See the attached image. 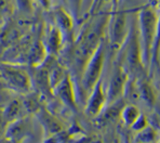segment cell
Here are the masks:
<instances>
[{"mask_svg":"<svg viewBox=\"0 0 160 143\" xmlns=\"http://www.w3.org/2000/svg\"><path fill=\"white\" fill-rule=\"evenodd\" d=\"M110 12H101L100 14L87 18L81 32L75 40L72 50V64L79 78L86 63L100 43L104 40Z\"/></svg>","mask_w":160,"mask_h":143,"instance_id":"obj_1","label":"cell"},{"mask_svg":"<svg viewBox=\"0 0 160 143\" xmlns=\"http://www.w3.org/2000/svg\"><path fill=\"white\" fill-rule=\"evenodd\" d=\"M138 30L142 50V60L145 71L147 73L152 51L159 39V18L157 11L152 6H145L138 10Z\"/></svg>","mask_w":160,"mask_h":143,"instance_id":"obj_2","label":"cell"},{"mask_svg":"<svg viewBox=\"0 0 160 143\" xmlns=\"http://www.w3.org/2000/svg\"><path fill=\"white\" fill-rule=\"evenodd\" d=\"M124 53L122 59H120L131 78H138L143 75H147L145 67L143 65L142 50H141L140 37H138V23L132 21L129 28L128 37L126 39L123 47Z\"/></svg>","mask_w":160,"mask_h":143,"instance_id":"obj_3","label":"cell"},{"mask_svg":"<svg viewBox=\"0 0 160 143\" xmlns=\"http://www.w3.org/2000/svg\"><path fill=\"white\" fill-rule=\"evenodd\" d=\"M0 80L6 88L21 94H26L32 89L29 72L21 64L0 62Z\"/></svg>","mask_w":160,"mask_h":143,"instance_id":"obj_4","label":"cell"},{"mask_svg":"<svg viewBox=\"0 0 160 143\" xmlns=\"http://www.w3.org/2000/svg\"><path fill=\"white\" fill-rule=\"evenodd\" d=\"M105 55H106V43L103 40L86 63L80 76V88L82 93L87 97L91 92L93 87L96 85V83L101 79L105 64Z\"/></svg>","mask_w":160,"mask_h":143,"instance_id":"obj_5","label":"cell"},{"mask_svg":"<svg viewBox=\"0 0 160 143\" xmlns=\"http://www.w3.org/2000/svg\"><path fill=\"white\" fill-rule=\"evenodd\" d=\"M128 14L126 10L112 11L107 24L108 44L112 52L120 51L123 47L130 26H128Z\"/></svg>","mask_w":160,"mask_h":143,"instance_id":"obj_6","label":"cell"},{"mask_svg":"<svg viewBox=\"0 0 160 143\" xmlns=\"http://www.w3.org/2000/svg\"><path fill=\"white\" fill-rule=\"evenodd\" d=\"M129 78H130V76H129L127 69H124L121 60H118V62L115 64L114 69L112 72L109 84H108V89L107 91H105V93H106V104L116 102L117 100L121 99L123 97Z\"/></svg>","mask_w":160,"mask_h":143,"instance_id":"obj_7","label":"cell"},{"mask_svg":"<svg viewBox=\"0 0 160 143\" xmlns=\"http://www.w3.org/2000/svg\"><path fill=\"white\" fill-rule=\"evenodd\" d=\"M52 93L53 98H56L67 109L72 110V111L77 110L76 90H75L74 81L69 73L52 89Z\"/></svg>","mask_w":160,"mask_h":143,"instance_id":"obj_8","label":"cell"},{"mask_svg":"<svg viewBox=\"0 0 160 143\" xmlns=\"http://www.w3.org/2000/svg\"><path fill=\"white\" fill-rule=\"evenodd\" d=\"M105 106H106V93L104 89V83L102 79H100L87 97L84 113L90 118H94L103 111Z\"/></svg>","mask_w":160,"mask_h":143,"instance_id":"obj_9","label":"cell"},{"mask_svg":"<svg viewBox=\"0 0 160 143\" xmlns=\"http://www.w3.org/2000/svg\"><path fill=\"white\" fill-rule=\"evenodd\" d=\"M65 35L56 25L50 24L44 32L42 37V41L47 49L48 55L53 58H58L64 47Z\"/></svg>","mask_w":160,"mask_h":143,"instance_id":"obj_10","label":"cell"},{"mask_svg":"<svg viewBox=\"0 0 160 143\" xmlns=\"http://www.w3.org/2000/svg\"><path fill=\"white\" fill-rule=\"evenodd\" d=\"M32 121L27 116H25L8 124L6 132H4V138L10 140L12 143H20L24 139H26L27 135L32 132Z\"/></svg>","mask_w":160,"mask_h":143,"instance_id":"obj_11","label":"cell"},{"mask_svg":"<svg viewBox=\"0 0 160 143\" xmlns=\"http://www.w3.org/2000/svg\"><path fill=\"white\" fill-rule=\"evenodd\" d=\"M35 115H36L37 119L39 120L40 126L43 129L47 138L65 130L64 125L61 123L60 119L54 116V115L44 106V104L35 113Z\"/></svg>","mask_w":160,"mask_h":143,"instance_id":"obj_12","label":"cell"},{"mask_svg":"<svg viewBox=\"0 0 160 143\" xmlns=\"http://www.w3.org/2000/svg\"><path fill=\"white\" fill-rule=\"evenodd\" d=\"M48 58V52L42 41V37H32L29 49L27 51L26 64L30 69L40 66Z\"/></svg>","mask_w":160,"mask_h":143,"instance_id":"obj_13","label":"cell"},{"mask_svg":"<svg viewBox=\"0 0 160 143\" xmlns=\"http://www.w3.org/2000/svg\"><path fill=\"white\" fill-rule=\"evenodd\" d=\"M147 78V75L145 76L143 75L135 79L136 93H138V99H141L146 104V106L152 109L156 103V94L154 92L152 84Z\"/></svg>","mask_w":160,"mask_h":143,"instance_id":"obj_14","label":"cell"},{"mask_svg":"<svg viewBox=\"0 0 160 143\" xmlns=\"http://www.w3.org/2000/svg\"><path fill=\"white\" fill-rule=\"evenodd\" d=\"M0 111H1L2 117L7 121V124H10L14 120H18V119H21L28 115L22 103V100L18 99L11 100Z\"/></svg>","mask_w":160,"mask_h":143,"instance_id":"obj_15","label":"cell"},{"mask_svg":"<svg viewBox=\"0 0 160 143\" xmlns=\"http://www.w3.org/2000/svg\"><path fill=\"white\" fill-rule=\"evenodd\" d=\"M52 14L54 18V25H56L62 30L64 35L69 34L75 25V20L72 13H69L62 7H56L53 10Z\"/></svg>","mask_w":160,"mask_h":143,"instance_id":"obj_16","label":"cell"},{"mask_svg":"<svg viewBox=\"0 0 160 143\" xmlns=\"http://www.w3.org/2000/svg\"><path fill=\"white\" fill-rule=\"evenodd\" d=\"M24 98L22 100V103L24 105L25 110H26L27 114H35L40 107L43 105L42 101L43 99L41 98V95L38 92H28L26 94H23Z\"/></svg>","mask_w":160,"mask_h":143,"instance_id":"obj_17","label":"cell"},{"mask_svg":"<svg viewBox=\"0 0 160 143\" xmlns=\"http://www.w3.org/2000/svg\"><path fill=\"white\" fill-rule=\"evenodd\" d=\"M141 111L138 110V107L134 104H124L123 107L121 109L120 112L119 118L121 119V121L123 123V125L126 127L130 128L131 126L134 124V121L138 119V117L140 116Z\"/></svg>","mask_w":160,"mask_h":143,"instance_id":"obj_18","label":"cell"},{"mask_svg":"<svg viewBox=\"0 0 160 143\" xmlns=\"http://www.w3.org/2000/svg\"><path fill=\"white\" fill-rule=\"evenodd\" d=\"M135 143H156L158 141V132L152 126H146L144 129L135 132Z\"/></svg>","mask_w":160,"mask_h":143,"instance_id":"obj_19","label":"cell"},{"mask_svg":"<svg viewBox=\"0 0 160 143\" xmlns=\"http://www.w3.org/2000/svg\"><path fill=\"white\" fill-rule=\"evenodd\" d=\"M114 2L115 0H92L91 6L88 9V18L98 15L101 13V10L104 8L106 4H112V11L114 10Z\"/></svg>","mask_w":160,"mask_h":143,"instance_id":"obj_20","label":"cell"},{"mask_svg":"<svg viewBox=\"0 0 160 143\" xmlns=\"http://www.w3.org/2000/svg\"><path fill=\"white\" fill-rule=\"evenodd\" d=\"M13 12V0H0V24L7 22Z\"/></svg>","mask_w":160,"mask_h":143,"instance_id":"obj_21","label":"cell"},{"mask_svg":"<svg viewBox=\"0 0 160 143\" xmlns=\"http://www.w3.org/2000/svg\"><path fill=\"white\" fill-rule=\"evenodd\" d=\"M18 11L23 14H32L34 11V0H14Z\"/></svg>","mask_w":160,"mask_h":143,"instance_id":"obj_22","label":"cell"},{"mask_svg":"<svg viewBox=\"0 0 160 143\" xmlns=\"http://www.w3.org/2000/svg\"><path fill=\"white\" fill-rule=\"evenodd\" d=\"M82 4H83V0H68L69 10L72 12V15L74 16V18H77V20L79 18L82 10Z\"/></svg>","mask_w":160,"mask_h":143,"instance_id":"obj_23","label":"cell"},{"mask_svg":"<svg viewBox=\"0 0 160 143\" xmlns=\"http://www.w3.org/2000/svg\"><path fill=\"white\" fill-rule=\"evenodd\" d=\"M146 126H148V120H147V117L145 116L144 114L141 113L140 116L138 117V119H136L135 121H134V124L132 126H131V129H132L133 131H135V132H138V131L142 130V129H144Z\"/></svg>","mask_w":160,"mask_h":143,"instance_id":"obj_24","label":"cell"},{"mask_svg":"<svg viewBox=\"0 0 160 143\" xmlns=\"http://www.w3.org/2000/svg\"><path fill=\"white\" fill-rule=\"evenodd\" d=\"M8 126L7 121L3 119L1 114V111H0V138H3L4 137V132H6V128Z\"/></svg>","mask_w":160,"mask_h":143,"instance_id":"obj_25","label":"cell"},{"mask_svg":"<svg viewBox=\"0 0 160 143\" xmlns=\"http://www.w3.org/2000/svg\"><path fill=\"white\" fill-rule=\"evenodd\" d=\"M34 1L38 2L40 7L44 9V10H50L51 9V0H34Z\"/></svg>","mask_w":160,"mask_h":143,"instance_id":"obj_26","label":"cell"},{"mask_svg":"<svg viewBox=\"0 0 160 143\" xmlns=\"http://www.w3.org/2000/svg\"><path fill=\"white\" fill-rule=\"evenodd\" d=\"M118 3H119V0H115V2H114V10H112V11L117 10V7H118Z\"/></svg>","mask_w":160,"mask_h":143,"instance_id":"obj_27","label":"cell"}]
</instances>
